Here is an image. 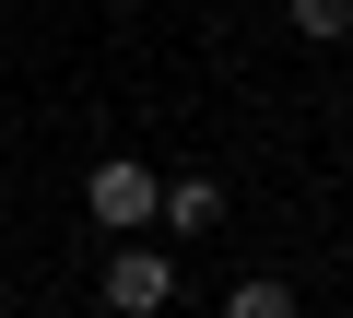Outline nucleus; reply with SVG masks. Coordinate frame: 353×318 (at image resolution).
<instances>
[{
	"label": "nucleus",
	"mask_w": 353,
	"mask_h": 318,
	"mask_svg": "<svg viewBox=\"0 0 353 318\" xmlns=\"http://www.w3.org/2000/svg\"><path fill=\"white\" fill-rule=\"evenodd\" d=\"M83 201H94V224H106V236H130V224H141V212L165 201V177H141L130 153H106V166L83 177Z\"/></svg>",
	"instance_id": "nucleus-1"
},
{
	"label": "nucleus",
	"mask_w": 353,
	"mask_h": 318,
	"mask_svg": "<svg viewBox=\"0 0 353 318\" xmlns=\"http://www.w3.org/2000/svg\"><path fill=\"white\" fill-rule=\"evenodd\" d=\"M165 295H176V271H165L153 248H118V271H106V306H118V318H153Z\"/></svg>",
	"instance_id": "nucleus-2"
},
{
	"label": "nucleus",
	"mask_w": 353,
	"mask_h": 318,
	"mask_svg": "<svg viewBox=\"0 0 353 318\" xmlns=\"http://www.w3.org/2000/svg\"><path fill=\"white\" fill-rule=\"evenodd\" d=\"M153 212H165L176 236H212V224H224V189H212V177H176V189H165Z\"/></svg>",
	"instance_id": "nucleus-3"
},
{
	"label": "nucleus",
	"mask_w": 353,
	"mask_h": 318,
	"mask_svg": "<svg viewBox=\"0 0 353 318\" xmlns=\"http://www.w3.org/2000/svg\"><path fill=\"white\" fill-rule=\"evenodd\" d=\"M353 24V0H294V36H341Z\"/></svg>",
	"instance_id": "nucleus-4"
},
{
	"label": "nucleus",
	"mask_w": 353,
	"mask_h": 318,
	"mask_svg": "<svg viewBox=\"0 0 353 318\" xmlns=\"http://www.w3.org/2000/svg\"><path fill=\"white\" fill-rule=\"evenodd\" d=\"M224 318H294V295H283V283H248V295H236Z\"/></svg>",
	"instance_id": "nucleus-5"
}]
</instances>
